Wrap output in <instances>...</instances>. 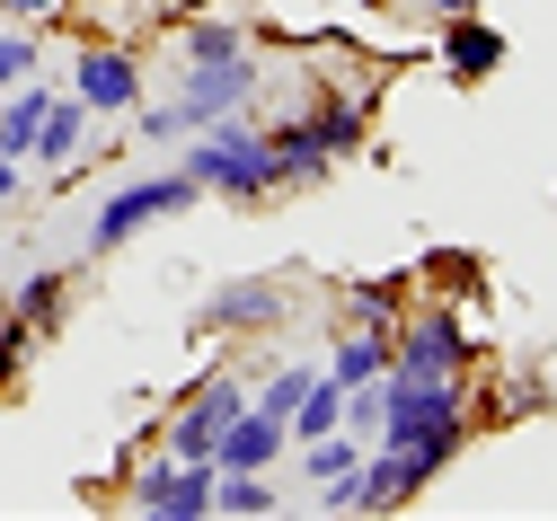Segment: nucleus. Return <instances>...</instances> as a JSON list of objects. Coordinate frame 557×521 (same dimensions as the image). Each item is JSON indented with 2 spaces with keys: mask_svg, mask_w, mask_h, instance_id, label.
I'll list each match as a JSON object with an SVG mask.
<instances>
[{
  "mask_svg": "<svg viewBox=\"0 0 557 521\" xmlns=\"http://www.w3.org/2000/svg\"><path fill=\"white\" fill-rule=\"evenodd\" d=\"M177 169H186L203 195H222V203H265V195H284L257 115H222V124L186 133V141H177Z\"/></svg>",
  "mask_w": 557,
  "mask_h": 521,
  "instance_id": "nucleus-1",
  "label": "nucleus"
},
{
  "mask_svg": "<svg viewBox=\"0 0 557 521\" xmlns=\"http://www.w3.org/2000/svg\"><path fill=\"white\" fill-rule=\"evenodd\" d=\"M195 203H203V186H195L186 169L124 177V186H107V195H98V212H89V248H81V257H124L133 239L169 231V221H177V212H195Z\"/></svg>",
  "mask_w": 557,
  "mask_h": 521,
  "instance_id": "nucleus-2",
  "label": "nucleus"
},
{
  "mask_svg": "<svg viewBox=\"0 0 557 521\" xmlns=\"http://www.w3.org/2000/svg\"><path fill=\"white\" fill-rule=\"evenodd\" d=\"M389 362L398 371H434V381H460V371H478V336H469V310L460 301H407L398 327H389Z\"/></svg>",
  "mask_w": 557,
  "mask_h": 521,
  "instance_id": "nucleus-3",
  "label": "nucleus"
},
{
  "mask_svg": "<svg viewBox=\"0 0 557 521\" xmlns=\"http://www.w3.org/2000/svg\"><path fill=\"white\" fill-rule=\"evenodd\" d=\"M62 89H72L98 124H124L133 107L151 98V71H143V53H133L124 36H89V45H72V71H62Z\"/></svg>",
  "mask_w": 557,
  "mask_h": 521,
  "instance_id": "nucleus-4",
  "label": "nucleus"
},
{
  "mask_svg": "<svg viewBox=\"0 0 557 521\" xmlns=\"http://www.w3.org/2000/svg\"><path fill=\"white\" fill-rule=\"evenodd\" d=\"M293 319V274H222L213 291H203V301H195V336H274V327H284Z\"/></svg>",
  "mask_w": 557,
  "mask_h": 521,
  "instance_id": "nucleus-5",
  "label": "nucleus"
},
{
  "mask_svg": "<svg viewBox=\"0 0 557 521\" xmlns=\"http://www.w3.org/2000/svg\"><path fill=\"white\" fill-rule=\"evenodd\" d=\"M257 89H265V62H257V45L248 53H231V62H177V115H186V133H203V124H222V115H257Z\"/></svg>",
  "mask_w": 557,
  "mask_h": 521,
  "instance_id": "nucleus-6",
  "label": "nucleus"
},
{
  "mask_svg": "<svg viewBox=\"0 0 557 521\" xmlns=\"http://www.w3.org/2000/svg\"><path fill=\"white\" fill-rule=\"evenodd\" d=\"M248 407V381L239 371H203V381H186L177 389V407L160 415V451H177V460H213V442H222V424Z\"/></svg>",
  "mask_w": 557,
  "mask_h": 521,
  "instance_id": "nucleus-7",
  "label": "nucleus"
},
{
  "mask_svg": "<svg viewBox=\"0 0 557 521\" xmlns=\"http://www.w3.org/2000/svg\"><path fill=\"white\" fill-rule=\"evenodd\" d=\"M124 512H143V521H213V460H143L124 486Z\"/></svg>",
  "mask_w": 557,
  "mask_h": 521,
  "instance_id": "nucleus-8",
  "label": "nucleus"
},
{
  "mask_svg": "<svg viewBox=\"0 0 557 521\" xmlns=\"http://www.w3.org/2000/svg\"><path fill=\"white\" fill-rule=\"evenodd\" d=\"M434 62H443V80L486 89L505 71V27H486L478 10H451V18H434Z\"/></svg>",
  "mask_w": 557,
  "mask_h": 521,
  "instance_id": "nucleus-9",
  "label": "nucleus"
},
{
  "mask_svg": "<svg viewBox=\"0 0 557 521\" xmlns=\"http://www.w3.org/2000/svg\"><path fill=\"white\" fill-rule=\"evenodd\" d=\"M89 133H98V115H89L72 89H53V98H45V124H36L27 169H45L53 186H72V169H81V151H89Z\"/></svg>",
  "mask_w": 557,
  "mask_h": 521,
  "instance_id": "nucleus-10",
  "label": "nucleus"
},
{
  "mask_svg": "<svg viewBox=\"0 0 557 521\" xmlns=\"http://www.w3.org/2000/svg\"><path fill=\"white\" fill-rule=\"evenodd\" d=\"M293 115L327 141L336 160H363V151H372V89H310Z\"/></svg>",
  "mask_w": 557,
  "mask_h": 521,
  "instance_id": "nucleus-11",
  "label": "nucleus"
},
{
  "mask_svg": "<svg viewBox=\"0 0 557 521\" xmlns=\"http://www.w3.org/2000/svg\"><path fill=\"white\" fill-rule=\"evenodd\" d=\"M0 301H10L18 327L45 345V336H62V319H72V265H27L18 283H0Z\"/></svg>",
  "mask_w": 557,
  "mask_h": 521,
  "instance_id": "nucleus-12",
  "label": "nucleus"
},
{
  "mask_svg": "<svg viewBox=\"0 0 557 521\" xmlns=\"http://www.w3.org/2000/svg\"><path fill=\"white\" fill-rule=\"evenodd\" d=\"M284 451H293V424L265 407H239L213 442V469H284Z\"/></svg>",
  "mask_w": 557,
  "mask_h": 521,
  "instance_id": "nucleus-13",
  "label": "nucleus"
},
{
  "mask_svg": "<svg viewBox=\"0 0 557 521\" xmlns=\"http://www.w3.org/2000/svg\"><path fill=\"white\" fill-rule=\"evenodd\" d=\"M265 151H274V177H284V195H301V186H327V177L345 169V160L327 151V141H319L301 115H274V124H265Z\"/></svg>",
  "mask_w": 557,
  "mask_h": 521,
  "instance_id": "nucleus-14",
  "label": "nucleus"
},
{
  "mask_svg": "<svg viewBox=\"0 0 557 521\" xmlns=\"http://www.w3.org/2000/svg\"><path fill=\"white\" fill-rule=\"evenodd\" d=\"M327 381L336 389H355V381H381V371H389V336L381 327H345V319H327Z\"/></svg>",
  "mask_w": 557,
  "mask_h": 521,
  "instance_id": "nucleus-15",
  "label": "nucleus"
},
{
  "mask_svg": "<svg viewBox=\"0 0 557 521\" xmlns=\"http://www.w3.org/2000/svg\"><path fill=\"white\" fill-rule=\"evenodd\" d=\"M213 512L222 521H274V512H293V495L274 486V469H213Z\"/></svg>",
  "mask_w": 557,
  "mask_h": 521,
  "instance_id": "nucleus-16",
  "label": "nucleus"
},
{
  "mask_svg": "<svg viewBox=\"0 0 557 521\" xmlns=\"http://www.w3.org/2000/svg\"><path fill=\"white\" fill-rule=\"evenodd\" d=\"M416 301V274H363V283H345V301H336V319L345 327H398V310Z\"/></svg>",
  "mask_w": 557,
  "mask_h": 521,
  "instance_id": "nucleus-17",
  "label": "nucleus"
},
{
  "mask_svg": "<svg viewBox=\"0 0 557 521\" xmlns=\"http://www.w3.org/2000/svg\"><path fill=\"white\" fill-rule=\"evenodd\" d=\"M45 98H53V80H45V71H27V80H10V89H0V151H10V160H27V151H36Z\"/></svg>",
  "mask_w": 557,
  "mask_h": 521,
  "instance_id": "nucleus-18",
  "label": "nucleus"
},
{
  "mask_svg": "<svg viewBox=\"0 0 557 521\" xmlns=\"http://www.w3.org/2000/svg\"><path fill=\"white\" fill-rule=\"evenodd\" d=\"M319 381V362L310 353H293V362H274L265 371V381H248V407H265V415H284L293 424V407H301V389Z\"/></svg>",
  "mask_w": 557,
  "mask_h": 521,
  "instance_id": "nucleus-19",
  "label": "nucleus"
},
{
  "mask_svg": "<svg viewBox=\"0 0 557 521\" xmlns=\"http://www.w3.org/2000/svg\"><path fill=\"white\" fill-rule=\"evenodd\" d=\"M231 53H248V27L239 18H186L177 62H231Z\"/></svg>",
  "mask_w": 557,
  "mask_h": 521,
  "instance_id": "nucleus-20",
  "label": "nucleus"
},
{
  "mask_svg": "<svg viewBox=\"0 0 557 521\" xmlns=\"http://www.w3.org/2000/svg\"><path fill=\"white\" fill-rule=\"evenodd\" d=\"M336 424H345V389L319 371V381L301 389V407H293V442H310V433H336Z\"/></svg>",
  "mask_w": 557,
  "mask_h": 521,
  "instance_id": "nucleus-21",
  "label": "nucleus"
},
{
  "mask_svg": "<svg viewBox=\"0 0 557 521\" xmlns=\"http://www.w3.org/2000/svg\"><path fill=\"white\" fill-rule=\"evenodd\" d=\"M124 124H133V141H143V151H177V141H186V115H177V107H151V98L133 107Z\"/></svg>",
  "mask_w": 557,
  "mask_h": 521,
  "instance_id": "nucleus-22",
  "label": "nucleus"
},
{
  "mask_svg": "<svg viewBox=\"0 0 557 521\" xmlns=\"http://www.w3.org/2000/svg\"><path fill=\"white\" fill-rule=\"evenodd\" d=\"M27 71H45V36H27V27H10V18H0V89H10V80H27Z\"/></svg>",
  "mask_w": 557,
  "mask_h": 521,
  "instance_id": "nucleus-23",
  "label": "nucleus"
},
{
  "mask_svg": "<svg viewBox=\"0 0 557 521\" xmlns=\"http://www.w3.org/2000/svg\"><path fill=\"white\" fill-rule=\"evenodd\" d=\"M27 353H36V336L18 327V310H10V301H0V398L18 389V371H27Z\"/></svg>",
  "mask_w": 557,
  "mask_h": 521,
  "instance_id": "nucleus-24",
  "label": "nucleus"
},
{
  "mask_svg": "<svg viewBox=\"0 0 557 521\" xmlns=\"http://www.w3.org/2000/svg\"><path fill=\"white\" fill-rule=\"evenodd\" d=\"M0 18L10 27H45V18H62V0H0Z\"/></svg>",
  "mask_w": 557,
  "mask_h": 521,
  "instance_id": "nucleus-25",
  "label": "nucleus"
},
{
  "mask_svg": "<svg viewBox=\"0 0 557 521\" xmlns=\"http://www.w3.org/2000/svg\"><path fill=\"white\" fill-rule=\"evenodd\" d=\"M18 186H27V160H10V151H0V203H18Z\"/></svg>",
  "mask_w": 557,
  "mask_h": 521,
  "instance_id": "nucleus-26",
  "label": "nucleus"
},
{
  "mask_svg": "<svg viewBox=\"0 0 557 521\" xmlns=\"http://www.w3.org/2000/svg\"><path fill=\"white\" fill-rule=\"evenodd\" d=\"M425 18H451V10H478V0H416Z\"/></svg>",
  "mask_w": 557,
  "mask_h": 521,
  "instance_id": "nucleus-27",
  "label": "nucleus"
}]
</instances>
